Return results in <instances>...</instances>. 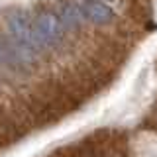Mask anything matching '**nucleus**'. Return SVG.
Listing matches in <instances>:
<instances>
[{
  "label": "nucleus",
  "mask_w": 157,
  "mask_h": 157,
  "mask_svg": "<svg viewBox=\"0 0 157 157\" xmlns=\"http://www.w3.org/2000/svg\"><path fill=\"white\" fill-rule=\"evenodd\" d=\"M63 26L65 28H71V26H77L78 22L82 20V14H81V10H77V8H73V6H65L63 8Z\"/></svg>",
  "instance_id": "obj_4"
},
{
  "label": "nucleus",
  "mask_w": 157,
  "mask_h": 157,
  "mask_svg": "<svg viewBox=\"0 0 157 157\" xmlns=\"http://www.w3.org/2000/svg\"><path fill=\"white\" fill-rule=\"evenodd\" d=\"M8 29L12 33L14 41L22 43L29 49L33 47H41L36 37V32H33V20H29V16L22 10H16L8 16Z\"/></svg>",
  "instance_id": "obj_2"
},
{
  "label": "nucleus",
  "mask_w": 157,
  "mask_h": 157,
  "mask_svg": "<svg viewBox=\"0 0 157 157\" xmlns=\"http://www.w3.org/2000/svg\"><path fill=\"white\" fill-rule=\"evenodd\" d=\"M81 14L85 20L96 24V26H106V24H110L114 20V10L108 4L100 2V0H86V2H82Z\"/></svg>",
  "instance_id": "obj_3"
},
{
  "label": "nucleus",
  "mask_w": 157,
  "mask_h": 157,
  "mask_svg": "<svg viewBox=\"0 0 157 157\" xmlns=\"http://www.w3.org/2000/svg\"><path fill=\"white\" fill-rule=\"evenodd\" d=\"M33 32H36L39 45H55L61 41L63 33H65V26L59 16L45 12L33 20Z\"/></svg>",
  "instance_id": "obj_1"
}]
</instances>
